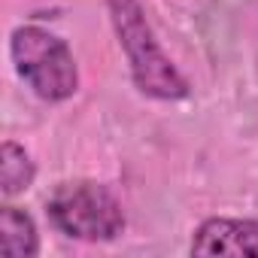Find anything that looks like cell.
Listing matches in <instances>:
<instances>
[{"label": "cell", "instance_id": "3957f363", "mask_svg": "<svg viewBox=\"0 0 258 258\" xmlns=\"http://www.w3.org/2000/svg\"><path fill=\"white\" fill-rule=\"evenodd\" d=\"M49 222L73 240L103 243L115 240L124 228L121 204L112 198L106 185L97 182H61L46 201Z\"/></svg>", "mask_w": 258, "mask_h": 258}, {"label": "cell", "instance_id": "7a4b0ae2", "mask_svg": "<svg viewBox=\"0 0 258 258\" xmlns=\"http://www.w3.org/2000/svg\"><path fill=\"white\" fill-rule=\"evenodd\" d=\"M10 55L16 73L28 82V88L43 100H67L79 88V70L70 46L49 34L46 28L28 25L19 28L10 40Z\"/></svg>", "mask_w": 258, "mask_h": 258}, {"label": "cell", "instance_id": "5b68a950", "mask_svg": "<svg viewBox=\"0 0 258 258\" xmlns=\"http://www.w3.org/2000/svg\"><path fill=\"white\" fill-rule=\"evenodd\" d=\"M0 249H4V255H25V258L40 252L37 225L25 210L19 207L0 210Z\"/></svg>", "mask_w": 258, "mask_h": 258}, {"label": "cell", "instance_id": "8992f818", "mask_svg": "<svg viewBox=\"0 0 258 258\" xmlns=\"http://www.w3.org/2000/svg\"><path fill=\"white\" fill-rule=\"evenodd\" d=\"M34 182V161L31 155L19 146V143H4L0 149V185H4V195L13 198L19 191H25Z\"/></svg>", "mask_w": 258, "mask_h": 258}, {"label": "cell", "instance_id": "6da1fadb", "mask_svg": "<svg viewBox=\"0 0 258 258\" xmlns=\"http://www.w3.org/2000/svg\"><path fill=\"white\" fill-rule=\"evenodd\" d=\"M109 19L115 28V37L127 55L131 76L137 88L158 100H182L188 97V82L182 73L170 64V58L161 52L143 7L137 0H109Z\"/></svg>", "mask_w": 258, "mask_h": 258}, {"label": "cell", "instance_id": "277c9868", "mask_svg": "<svg viewBox=\"0 0 258 258\" xmlns=\"http://www.w3.org/2000/svg\"><path fill=\"white\" fill-rule=\"evenodd\" d=\"M191 252L195 255H231V258H243L252 255L258 258V222L252 219H207L191 240Z\"/></svg>", "mask_w": 258, "mask_h": 258}]
</instances>
